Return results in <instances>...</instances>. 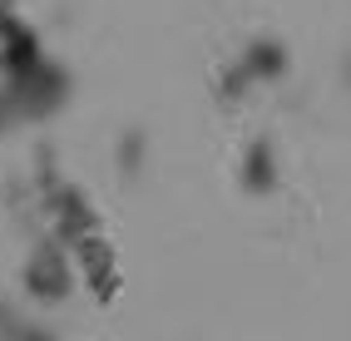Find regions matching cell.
Returning a JSON list of instances; mask_svg holds the SVG:
<instances>
[{
	"label": "cell",
	"instance_id": "6da1fadb",
	"mask_svg": "<svg viewBox=\"0 0 351 341\" xmlns=\"http://www.w3.org/2000/svg\"><path fill=\"white\" fill-rule=\"evenodd\" d=\"M247 178H257L252 188H267V149H263V144H257L252 158H247Z\"/></svg>",
	"mask_w": 351,
	"mask_h": 341
}]
</instances>
